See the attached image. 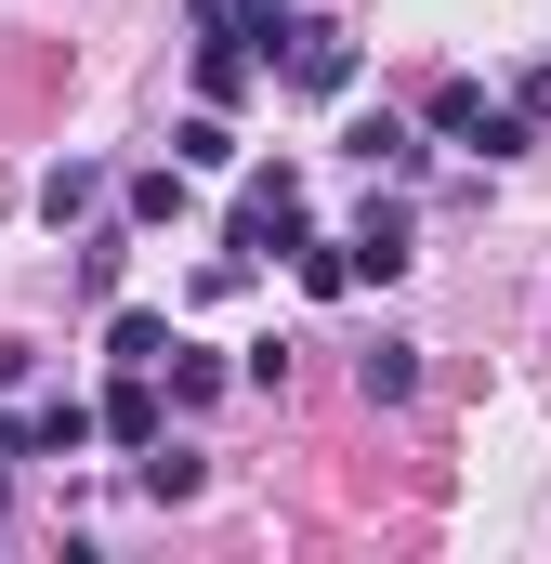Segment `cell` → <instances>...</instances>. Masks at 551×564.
Returning a JSON list of instances; mask_svg holds the SVG:
<instances>
[{
    "label": "cell",
    "instance_id": "obj_1",
    "mask_svg": "<svg viewBox=\"0 0 551 564\" xmlns=\"http://www.w3.org/2000/svg\"><path fill=\"white\" fill-rule=\"evenodd\" d=\"M276 79H289L302 106H342V93L368 79V40H355V26H328V13H302V26H289V53H276Z\"/></svg>",
    "mask_w": 551,
    "mask_h": 564
},
{
    "label": "cell",
    "instance_id": "obj_2",
    "mask_svg": "<svg viewBox=\"0 0 551 564\" xmlns=\"http://www.w3.org/2000/svg\"><path fill=\"white\" fill-rule=\"evenodd\" d=\"M79 446H106V408L93 394H53V408H13L0 394V459H79Z\"/></svg>",
    "mask_w": 551,
    "mask_h": 564
},
{
    "label": "cell",
    "instance_id": "obj_3",
    "mask_svg": "<svg viewBox=\"0 0 551 564\" xmlns=\"http://www.w3.org/2000/svg\"><path fill=\"white\" fill-rule=\"evenodd\" d=\"M289 263V250H302V171H289V158H276V171H250V197H237V263Z\"/></svg>",
    "mask_w": 551,
    "mask_h": 564
},
{
    "label": "cell",
    "instance_id": "obj_4",
    "mask_svg": "<svg viewBox=\"0 0 551 564\" xmlns=\"http://www.w3.org/2000/svg\"><path fill=\"white\" fill-rule=\"evenodd\" d=\"M420 263V224H408V197H368L355 210V289H395Z\"/></svg>",
    "mask_w": 551,
    "mask_h": 564
},
{
    "label": "cell",
    "instance_id": "obj_5",
    "mask_svg": "<svg viewBox=\"0 0 551 564\" xmlns=\"http://www.w3.org/2000/svg\"><path fill=\"white\" fill-rule=\"evenodd\" d=\"M342 158H355V171H395V184H420V132L395 119V106H368V119L342 132Z\"/></svg>",
    "mask_w": 551,
    "mask_h": 564
},
{
    "label": "cell",
    "instance_id": "obj_6",
    "mask_svg": "<svg viewBox=\"0 0 551 564\" xmlns=\"http://www.w3.org/2000/svg\"><path fill=\"white\" fill-rule=\"evenodd\" d=\"M158 433H171V421H158V368H119V394H106V446H132V459H144Z\"/></svg>",
    "mask_w": 551,
    "mask_h": 564
},
{
    "label": "cell",
    "instance_id": "obj_7",
    "mask_svg": "<svg viewBox=\"0 0 551 564\" xmlns=\"http://www.w3.org/2000/svg\"><path fill=\"white\" fill-rule=\"evenodd\" d=\"M197 486H210V459H197V446H171V433L132 459V499H158V512H171V499H197Z\"/></svg>",
    "mask_w": 551,
    "mask_h": 564
},
{
    "label": "cell",
    "instance_id": "obj_8",
    "mask_svg": "<svg viewBox=\"0 0 551 564\" xmlns=\"http://www.w3.org/2000/svg\"><path fill=\"white\" fill-rule=\"evenodd\" d=\"M486 119H499L486 79H433V106H420V132H433V144H486Z\"/></svg>",
    "mask_w": 551,
    "mask_h": 564
},
{
    "label": "cell",
    "instance_id": "obj_9",
    "mask_svg": "<svg viewBox=\"0 0 551 564\" xmlns=\"http://www.w3.org/2000/svg\"><path fill=\"white\" fill-rule=\"evenodd\" d=\"M355 394H368V408H408V394H420V341H395V328H381V341L355 355Z\"/></svg>",
    "mask_w": 551,
    "mask_h": 564
},
{
    "label": "cell",
    "instance_id": "obj_10",
    "mask_svg": "<svg viewBox=\"0 0 551 564\" xmlns=\"http://www.w3.org/2000/svg\"><path fill=\"white\" fill-rule=\"evenodd\" d=\"M40 210H53V224H93V210H106V158H53V171H40Z\"/></svg>",
    "mask_w": 551,
    "mask_h": 564
},
{
    "label": "cell",
    "instance_id": "obj_11",
    "mask_svg": "<svg viewBox=\"0 0 551 564\" xmlns=\"http://www.w3.org/2000/svg\"><path fill=\"white\" fill-rule=\"evenodd\" d=\"M106 368H171V315H106Z\"/></svg>",
    "mask_w": 551,
    "mask_h": 564
},
{
    "label": "cell",
    "instance_id": "obj_12",
    "mask_svg": "<svg viewBox=\"0 0 551 564\" xmlns=\"http://www.w3.org/2000/svg\"><path fill=\"white\" fill-rule=\"evenodd\" d=\"M184 184H197L184 158H171V171H132V184H119V210H132V224H184Z\"/></svg>",
    "mask_w": 551,
    "mask_h": 564
},
{
    "label": "cell",
    "instance_id": "obj_13",
    "mask_svg": "<svg viewBox=\"0 0 551 564\" xmlns=\"http://www.w3.org/2000/svg\"><path fill=\"white\" fill-rule=\"evenodd\" d=\"M171 158H184V171H237V132H224V119H210V106H197V119H184V132H171Z\"/></svg>",
    "mask_w": 551,
    "mask_h": 564
},
{
    "label": "cell",
    "instance_id": "obj_14",
    "mask_svg": "<svg viewBox=\"0 0 551 564\" xmlns=\"http://www.w3.org/2000/svg\"><path fill=\"white\" fill-rule=\"evenodd\" d=\"M224 394V355H197V341H171V408H210Z\"/></svg>",
    "mask_w": 551,
    "mask_h": 564
},
{
    "label": "cell",
    "instance_id": "obj_15",
    "mask_svg": "<svg viewBox=\"0 0 551 564\" xmlns=\"http://www.w3.org/2000/svg\"><path fill=\"white\" fill-rule=\"evenodd\" d=\"M119 250H132V237H119V224H106V237H93V250H79V302H106V289H119Z\"/></svg>",
    "mask_w": 551,
    "mask_h": 564
},
{
    "label": "cell",
    "instance_id": "obj_16",
    "mask_svg": "<svg viewBox=\"0 0 551 564\" xmlns=\"http://www.w3.org/2000/svg\"><path fill=\"white\" fill-rule=\"evenodd\" d=\"M512 106H526V119H551V66H526V79H512Z\"/></svg>",
    "mask_w": 551,
    "mask_h": 564
},
{
    "label": "cell",
    "instance_id": "obj_17",
    "mask_svg": "<svg viewBox=\"0 0 551 564\" xmlns=\"http://www.w3.org/2000/svg\"><path fill=\"white\" fill-rule=\"evenodd\" d=\"M13 473H26V459H0V539H13Z\"/></svg>",
    "mask_w": 551,
    "mask_h": 564
}]
</instances>
